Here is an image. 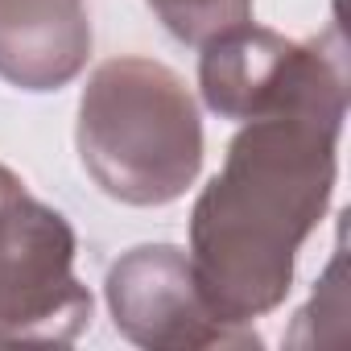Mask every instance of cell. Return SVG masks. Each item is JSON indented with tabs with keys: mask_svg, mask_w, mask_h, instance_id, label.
<instances>
[{
	"mask_svg": "<svg viewBox=\"0 0 351 351\" xmlns=\"http://www.w3.org/2000/svg\"><path fill=\"white\" fill-rule=\"evenodd\" d=\"M83 161L124 203H165L199 169V120L165 66L108 62L83 95Z\"/></svg>",
	"mask_w": 351,
	"mask_h": 351,
	"instance_id": "7a4b0ae2",
	"label": "cell"
},
{
	"mask_svg": "<svg viewBox=\"0 0 351 351\" xmlns=\"http://www.w3.org/2000/svg\"><path fill=\"white\" fill-rule=\"evenodd\" d=\"M178 38H207L215 29H236L248 17V0H149Z\"/></svg>",
	"mask_w": 351,
	"mask_h": 351,
	"instance_id": "277c9868",
	"label": "cell"
},
{
	"mask_svg": "<svg viewBox=\"0 0 351 351\" xmlns=\"http://www.w3.org/2000/svg\"><path fill=\"white\" fill-rule=\"evenodd\" d=\"M330 141L302 120H261L232 145L223 178L195 211L199 293L211 314L240 322L273 306L289 281L293 248L326 199Z\"/></svg>",
	"mask_w": 351,
	"mask_h": 351,
	"instance_id": "6da1fadb",
	"label": "cell"
},
{
	"mask_svg": "<svg viewBox=\"0 0 351 351\" xmlns=\"http://www.w3.org/2000/svg\"><path fill=\"white\" fill-rule=\"evenodd\" d=\"M91 46L79 0H0V75L46 91L71 79Z\"/></svg>",
	"mask_w": 351,
	"mask_h": 351,
	"instance_id": "3957f363",
	"label": "cell"
}]
</instances>
